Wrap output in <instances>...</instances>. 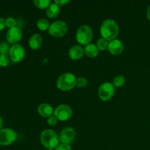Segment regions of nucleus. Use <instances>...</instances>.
Here are the masks:
<instances>
[{"instance_id": "nucleus-1", "label": "nucleus", "mask_w": 150, "mask_h": 150, "mask_svg": "<svg viewBox=\"0 0 150 150\" xmlns=\"http://www.w3.org/2000/svg\"><path fill=\"white\" fill-rule=\"evenodd\" d=\"M119 26L115 21L106 19L102 23L100 29V35L103 38L108 41H111L117 38L119 34Z\"/></svg>"}, {"instance_id": "nucleus-2", "label": "nucleus", "mask_w": 150, "mask_h": 150, "mask_svg": "<svg viewBox=\"0 0 150 150\" xmlns=\"http://www.w3.org/2000/svg\"><path fill=\"white\" fill-rule=\"evenodd\" d=\"M40 142L47 149H55L59 144V136L54 130L45 129L40 134Z\"/></svg>"}, {"instance_id": "nucleus-3", "label": "nucleus", "mask_w": 150, "mask_h": 150, "mask_svg": "<svg viewBox=\"0 0 150 150\" xmlns=\"http://www.w3.org/2000/svg\"><path fill=\"white\" fill-rule=\"evenodd\" d=\"M77 79L73 73H65L59 77L57 81V86L62 91H69L76 86Z\"/></svg>"}, {"instance_id": "nucleus-4", "label": "nucleus", "mask_w": 150, "mask_h": 150, "mask_svg": "<svg viewBox=\"0 0 150 150\" xmlns=\"http://www.w3.org/2000/svg\"><path fill=\"white\" fill-rule=\"evenodd\" d=\"M77 42L81 45H87L91 42L93 38V31L92 28L87 25H82L77 29L76 35Z\"/></svg>"}, {"instance_id": "nucleus-5", "label": "nucleus", "mask_w": 150, "mask_h": 150, "mask_svg": "<svg viewBox=\"0 0 150 150\" xmlns=\"http://www.w3.org/2000/svg\"><path fill=\"white\" fill-rule=\"evenodd\" d=\"M67 29L68 26L66 22L59 20L51 23L48 32L51 36L54 38H62L67 33Z\"/></svg>"}, {"instance_id": "nucleus-6", "label": "nucleus", "mask_w": 150, "mask_h": 150, "mask_svg": "<svg viewBox=\"0 0 150 150\" xmlns=\"http://www.w3.org/2000/svg\"><path fill=\"white\" fill-rule=\"evenodd\" d=\"M115 88L113 83L104 82L98 89V96L102 101H108L114 97Z\"/></svg>"}, {"instance_id": "nucleus-7", "label": "nucleus", "mask_w": 150, "mask_h": 150, "mask_svg": "<svg viewBox=\"0 0 150 150\" xmlns=\"http://www.w3.org/2000/svg\"><path fill=\"white\" fill-rule=\"evenodd\" d=\"M18 134L10 128H2L0 130V145L9 146L16 142Z\"/></svg>"}, {"instance_id": "nucleus-8", "label": "nucleus", "mask_w": 150, "mask_h": 150, "mask_svg": "<svg viewBox=\"0 0 150 150\" xmlns=\"http://www.w3.org/2000/svg\"><path fill=\"white\" fill-rule=\"evenodd\" d=\"M25 54L24 48L20 44H15L10 47L8 55L12 62L18 63L24 59Z\"/></svg>"}, {"instance_id": "nucleus-9", "label": "nucleus", "mask_w": 150, "mask_h": 150, "mask_svg": "<svg viewBox=\"0 0 150 150\" xmlns=\"http://www.w3.org/2000/svg\"><path fill=\"white\" fill-rule=\"evenodd\" d=\"M54 114L59 121H67L73 116V109L66 104H62L55 108Z\"/></svg>"}, {"instance_id": "nucleus-10", "label": "nucleus", "mask_w": 150, "mask_h": 150, "mask_svg": "<svg viewBox=\"0 0 150 150\" xmlns=\"http://www.w3.org/2000/svg\"><path fill=\"white\" fill-rule=\"evenodd\" d=\"M76 131L73 127H65L59 133V142L63 144L70 145L74 142L75 139H76Z\"/></svg>"}, {"instance_id": "nucleus-11", "label": "nucleus", "mask_w": 150, "mask_h": 150, "mask_svg": "<svg viewBox=\"0 0 150 150\" xmlns=\"http://www.w3.org/2000/svg\"><path fill=\"white\" fill-rule=\"evenodd\" d=\"M21 38L22 31L18 26L9 29L6 34V40L9 44L12 45L18 44V42L21 40Z\"/></svg>"}, {"instance_id": "nucleus-12", "label": "nucleus", "mask_w": 150, "mask_h": 150, "mask_svg": "<svg viewBox=\"0 0 150 150\" xmlns=\"http://www.w3.org/2000/svg\"><path fill=\"white\" fill-rule=\"evenodd\" d=\"M108 50L113 55H120L124 51V44L118 39L113 40L109 41Z\"/></svg>"}, {"instance_id": "nucleus-13", "label": "nucleus", "mask_w": 150, "mask_h": 150, "mask_svg": "<svg viewBox=\"0 0 150 150\" xmlns=\"http://www.w3.org/2000/svg\"><path fill=\"white\" fill-rule=\"evenodd\" d=\"M84 54V48L80 45H75L69 50V57L73 60H79L83 57Z\"/></svg>"}, {"instance_id": "nucleus-14", "label": "nucleus", "mask_w": 150, "mask_h": 150, "mask_svg": "<svg viewBox=\"0 0 150 150\" xmlns=\"http://www.w3.org/2000/svg\"><path fill=\"white\" fill-rule=\"evenodd\" d=\"M38 113L40 116L43 118L49 117L53 115L54 113V110L53 107L48 103H42L39 105L38 108Z\"/></svg>"}, {"instance_id": "nucleus-15", "label": "nucleus", "mask_w": 150, "mask_h": 150, "mask_svg": "<svg viewBox=\"0 0 150 150\" xmlns=\"http://www.w3.org/2000/svg\"><path fill=\"white\" fill-rule=\"evenodd\" d=\"M42 38L39 34H34L29 38V45L32 50H38L42 46Z\"/></svg>"}, {"instance_id": "nucleus-16", "label": "nucleus", "mask_w": 150, "mask_h": 150, "mask_svg": "<svg viewBox=\"0 0 150 150\" xmlns=\"http://www.w3.org/2000/svg\"><path fill=\"white\" fill-rule=\"evenodd\" d=\"M84 54H86L89 58H96L98 56V54H99V49H98L96 45L92 43H89L85 46Z\"/></svg>"}, {"instance_id": "nucleus-17", "label": "nucleus", "mask_w": 150, "mask_h": 150, "mask_svg": "<svg viewBox=\"0 0 150 150\" xmlns=\"http://www.w3.org/2000/svg\"><path fill=\"white\" fill-rule=\"evenodd\" d=\"M60 7L55 3H51V5L46 9L45 14L50 18H55L59 15Z\"/></svg>"}, {"instance_id": "nucleus-18", "label": "nucleus", "mask_w": 150, "mask_h": 150, "mask_svg": "<svg viewBox=\"0 0 150 150\" xmlns=\"http://www.w3.org/2000/svg\"><path fill=\"white\" fill-rule=\"evenodd\" d=\"M50 26H51V24L46 18H40L37 22V26L41 31L48 30Z\"/></svg>"}, {"instance_id": "nucleus-19", "label": "nucleus", "mask_w": 150, "mask_h": 150, "mask_svg": "<svg viewBox=\"0 0 150 150\" xmlns=\"http://www.w3.org/2000/svg\"><path fill=\"white\" fill-rule=\"evenodd\" d=\"M125 82L126 79L125 76L122 75H118L114 77V80H113V85L114 86V87L120 88L124 86L125 84Z\"/></svg>"}, {"instance_id": "nucleus-20", "label": "nucleus", "mask_w": 150, "mask_h": 150, "mask_svg": "<svg viewBox=\"0 0 150 150\" xmlns=\"http://www.w3.org/2000/svg\"><path fill=\"white\" fill-rule=\"evenodd\" d=\"M33 2L35 5L40 10L47 9L51 4V1L50 0H35Z\"/></svg>"}, {"instance_id": "nucleus-21", "label": "nucleus", "mask_w": 150, "mask_h": 150, "mask_svg": "<svg viewBox=\"0 0 150 150\" xmlns=\"http://www.w3.org/2000/svg\"><path fill=\"white\" fill-rule=\"evenodd\" d=\"M108 43H109V42L107 40L101 38L99 40H98L96 45L99 50H100V51H105V50L108 49Z\"/></svg>"}, {"instance_id": "nucleus-22", "label": "nucleus", "mask_w": 150, "mask_h": 150, "mask_svg": "<svg viewBox=\"0 0 150 150\" xmlns=\"http://www.w3.org/2000/svg\"><path fill=\"white\" fill-rule=\"evenodd\" d=\"M10 58L8 54H1L0 55V67H6L9 65Z\"/></svg>"}, {"instance_id": "nucleus-23", "label": "nucleus", "mask_w": 150, "mask_h": 150, "mask_svg": "<svg viewBox=\"0 0 150 150\" xmlns=\"http://www.w3.org/2000/svg\"><path fill=\"white\" fill-rule=\"evenodd\" d=\"M10 45L6 41H2L0 42V55L1 54H8L10 51Z\"/></svg>"}, {"instance_id": "nucleus-24", "label": "nucleus", "mask_w": 150, "mask_h": 150, "mask_svg": "<svg viewBox=\"0 0 150 150\" xmlns=\"http://www.w3.org/2000/svg\"><path fill=\"white\" fill-rule=\"evenodd\" d=\"M88 81L84 77H79L76 81V86L79 88H84L87 86Z\"/></svg>"}, {"instance_id": "nucleus-25", "label": "nucleus", "mask_w": 150, "mask_h": 150, "mask_svg": "<svg viewBox=\"0 0 150 150\" xmlns=\"http://www.w3.org/2000/svg\"><path fill=\"white\" fill-rule=\"evenodd\" d=\"M5 23H6V27H8L9 29L10 28L15 27V26H17V21L15 18L12 17H9L5 19Z\"/></svg>"}, {"instance_id": "nucleus-26", "label": "nucleus", "mask_w": 150, "mask_h": 150, "mask_svg": "<svg viewBox=\"0 0 150 150\" xmlns=\"http://www.w3.org/2000/svg\"><path fill=\"white\" fill-rule=\"evenodd\" d=\"M58 121L59 120H57V117H56L54 115L51 116V117H48V120H47V122H48V125L51 126L57 125V124L58 123Z\"/></svg>"}, {"instance_id": "nucleus-27", "label": "nucleus", "mask_w": 150, "mask_h": 150, "mask_svg": "<svg viewBox=\"0 0 150 150\" xmlns=\"http://www.w3.org/2000/svg\"><path fill=\"white\" fill-rule=\"evenodd\" d=\"M55 150H72L70 145L63 144H60L59 146L56 148Z\"/></svg>"}, {"instance_id": "nucleus-28", "label": "nucleus", "mask_w": 150, "mask_h": 150, "mask_svg": "<svg viewBox=\"0 0 150 150\" xmlns=\"http://www.w3.org/2000/svg\"><path fill=\"white\" fill-rule=\"evenodd\" d=\"M54 3L59 7H62V6H64L67 3H69V1H67V0H56V1H54Z\"/></svg>"}, {"instance_id": "nucleus-29", "label": "nucleus", "mask_w": 150, "mask_h": 150, "mask_svg": "<svg viewBox=\"0 0 150 150\" xmlns=\"http://www.w3.org/2000/svg\"><path fill=\"white\" fill-rule=\"evenodd\" d=\"M5 27H6L5 19H4L3 18L0 17V31L4 29V28Z\"/></svg>"}, {"instance_id": "nucleus-30", "label": "nucleus", "mask_w": 150, "mask_h": 150, "mask_svg": "<svg viewBox=\"0 0 150 150\" xmlns=\"http://www.w3.org/2000/svg\"><path fill=\"white\" fill-rule=\"evenodd\" d=\"M146 17L150 21V5L148 7L147 10H146Z\"/></svg>"}, {"instance_id": "nucleus-31", "label": "nucleus", "mask_w": 150, "mask_h": 150, "mask_svg": "<svg viewBox=\"0 0 150 150\" xmlns=\"http://www.w3.org/2000/svg\"><path fill=\"white\" fill-rule=\"evenodd\" d=\"M2 126H3V120L1 117H0V130L2 129Z\"/></svg>"}, {"instance_id": "nucleus-32", "label": "nucleus", "mask_w": 150, "mask_h": 150, "mask_svg": "<svg viewBox=\"0 0 150 150\" xmlns=\"http://www.w3.org/2000/svg\"><path fill=\"white\" fill-rule=\"evenodd\" d=\"M46 150H55V149H46Z\"/></svg>"}]
</instances>
